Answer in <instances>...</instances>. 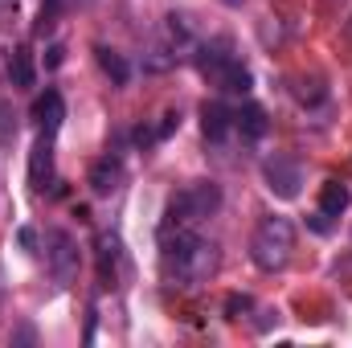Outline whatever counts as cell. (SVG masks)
<instances>
[{"instance_id":"21","label":"cell","mask_w":352,"mask_h":348,"mask_svg":"<svg viewBox=\"0 0 352 348\" xmlns=\"http://www.w3.org/2000/svg\"><path fill=\"white\" fill-rule=\"evenodd\" d=\"M62 58H66V50H62V45H50V58H45V66H50V70H58V66H62Z\"/></svg>"},{"instance_id":"2","label":"cell","mask_w":352,"mask_h":348,"mask_svg":"<svg viewBox=\"0 0 352 348\" xmlns=\"http://www.w3.org/2000/svg\"><path fill=\"white\" fill-rule=\"evenodd\" d=\"M217 209H221V184H213V180H192V184H184L180 193L168 197V205H164L160 238H164V234H176V230L201 226V221L213 217Z\"/></svg>"},{"instance_id":"8","label":"cell","mask_w":352,"mask_h":348,"mask_svg":"<svg viewBox=\"0 0 352 348\" xmlns=\"http://www.w3.org/2000/svg\"><path fill=\"white\" fill-rule=\"evenodd\" d=\"M201 131H205V144H213V148H221L230 135H234V111L226 107V102H205L201 107Z\"/></svg>"},{"instance_id":"16","label":"cell","mask_w":352,"mask_h":348,"mask_svg":"<svg viewBox=\"0 0 352 348\" xmlns=\"http://www.w3.org/2000/svg\"><path fill=\"white\" fill-rule=\"evenodd\" d=\"M176 127H180V111H168V115L160 119V127H156V131H144V127H140V144H144V148H148V144H160V140H168V135H173Z\"/></svg>"},{"instance_id":"12","label":"cell","mask_w":352,"mask_h":348,"mask_svg":"<svg viewBox=\"0 0 352 348\" xmlns=\"http://www.w3.org/2000/svg\"><path fill=\"white\" fill-rule=\"evenodd\" d=\"M349 205H352V188L344 184V180H328L324 188H320V213L324 217H344L349 213Z\"/></svg>"},{"instance_id":"6","label":"cell","mask_w":352,"mask_h":348,"mask_svg":"<svg viewBox=\"0 0 352 348\" xmlns=\"http://www.w3.org/2000/svg\"><path fill=\"white\" fill-rule=\"evenodd\" d=\"M263 180H266V188H270L274 197L295 201L299 188H303V164H299L295 156H287V152H274V156L263 160Z\"/></svg>"},{"instance_id":"9","label":"cell","mask_w":352,"mask_h":348,"mask_svg":"<svg viewBox=\"0 0 352 348\" xmlns=\"http://www.w3.org/2000/svg\"><path fill=\"white\" fill-rule=\"evenodd\" d=\"M123 180H127V168H123L119 156H102V160H94V168H90V176H87V184H90L94 197H111V193H119Z\"/></svg>"},{"instance_id":"10","label":"cell","mask_w":352,"mask_h":348,"mask_svg":"<svg viewBox=\"0 0 352 348\" xmlns=\"http://www.w3.org/2000/svg\"><path fill=\"white\" fill-rule=\"evenodd\" d=\"M33 119H37V131L58 135V127H62V119H66V102H62V94H58V90L37 94V102H33Z\"/></svg>"},{"instance_id":"13","label":"cell","mask_w":352,"mask_h":348,"mask_svg":"<svg viewBox=\"0 0 352 348\" xmlns=\"http://www.w3.org/2000/svg\"><path fill=\"white\" fill-rule=\"evenodd\" d=\"M94 58H98L102 74H107L115 87H127V78H131V66H127V58H123L119 50H111V45H94Z\"/></svg>"},{"instance_id":"1","label":"cell","mask_w":352,"mask_h":348,"mask_svg":"<svg viewBox=\"0 0 352 348\" xmlns=\"http://www.w3.org/2000/svg\"><path fill=\"white\" fill-rule=\"evenodd\" d=\"M221 266V250L217 242L192 234V230H176L160 238V274L176 291H197L205 287Z\"/></svg>"},{"instance_id":"11","label":"cell","mask_w":352,"mask_h":348,"mask_svg":"<svg viewBox=\"0 0 352 348\" xmlns=\"http://www.w3.org/2000/svg\"><path fill=\"white\" fill-rule=\"evenodd\" d=\"M266 127H270V123H266L263 107L246 102V107H238V111H234V135H242V140H250V144H254V140H263V135H266Z\"/></svg>"},{"instance_id":"15","label":"cell","mask_w":352,"mask_h":348,"mask_svg":"<svg viewBox=\"0 0 352 348\" xmlns=\"http://www.w3.org/2000/svg\"><path fill=\"white\" fill-rule=\"evenodd\" d=\"M119 259H123L119 238H115V234H102V238H98V274H102V279H115Z\"/></svg>"},{"instance_id":"7","label":"cell","mask_w":352,"mask_h":348,"mask_svg":"<svg viewBox=\"0 0 352 348\" xmlns=\"http://www.w3.org/2000/svg\"><path fill=\"white\" fill-rule=\"evenodd\" d=\"M29 184H33V193L54 188V135H45V131H37V144L29 152Z\"/></svg>"},{"instance_id":"24","label":"cell","mask_w":352,"mask_h":348,"mask_svg":"<svg viewBox=\"0 0 352 348\" xmlns=\"http://www.w3.org/2000/svg\"><path fill=\"white\" fill-rule=\"evenodd\" d=\"M226 4H234V8H238V4H242V0H226Z\"/></svg>"},{"instance_id":"17","label":"cell","mask_w":352,"mask_h":348,"mask_svg":"<svg viewBox=\"0 0 352 348\" xmlns=\"http://www.w3.org/2000/svg\"><path fill=\"white\" fill-rule=\"evenodd\" d=\"M16 107L8 102V98H0V148H8L12 140H16Z\"/></svg>"},{"instance_id":"23","label":"cell","mask_w":352,"mask_h":348,"mask_svg":"<svg viewBox=\"0 0 352 348\" xmlns=\"http://www.w3.org/2000/svg\"><path fill=\"white\" fill-rule=\"evenodd\" d=\"M12 12H16V0H0V25H4Z\"/></svg>"},{"instance_id":"3","label":"cell","mask_w":352,"mask_h":348,"mask_svg":"<svg viewBox=\"0 0 352 348\" xmlns=\"http://www.w3.org/2000/svg\"><path fill=\"white\" fill-rule=\"evenodd\" d=\"M197 70L209 87H217L221 94H246L254 87L250 70L242 66V58L230 50V41H209L197 50Z\"/></svg>"},{"instance_id":"18","label":"cell","mask_w":352,"mask_h":348,"mask_svg":"<svg viewBox=\"0 0 352 348\" xmlns=\"http://www.w3.org/2000/svg\"><path fill=\"white\" fill-rule=\"evenodd\" d=\"M58 17H62V0H45V4H41V12H37V25H33V33H37V37H45V33L58 25Z\"/></svg>"},{"instance_id":"19","label":"cell","mask_w":352,"mask_h":348,"mask_svg":"<svg viewBox=\"0 0 352 348\" xmlns=\"http://www.w3.org/2000/svg\"><path fill=\"white\" fill-rule=\"evenodd\" d=\"M307 226H311V230H316V234H332V217H324V213H320V209H316V213H311V217H307Z\"/></svg>"},{"instance_id":"4","label":"cell","mask_w":352,"mask_h":348,"mask_svg":"<svg viewBox=\"0 0 352 348\" xmlns=\"http://www.w3.org/2000/svg\"><path fill=\"white\" fill-rule=\"evenodd\" d=\"M291 250H295V226L287 217H263L254 238H250V259L258 270L274 274L291 262Z\"/></svg>"},{"instance_id":"20","label":"cell","mask_w":352,"mask_h":348,"mask_svg":"<svg viewBox=\"0 0 352 348\" xmlns=\"http://www.w3.org/2000/svg\"><path fill=\"white\" fill-rule=\"evenodd\" d=\"M250 307H254V303H250L246 295H230V303H226V312H230L234 320H238V312H250Z\"/></svg>"},{"instance_id":"22","label":"cell","mask_w":352,"mask_h":348,"mask_svg":"<svg viewBox=\"0 0 352 348\" xmlns=\"http://www.w3.org/2000/svg\"><path fill=\"white\" fill-rule=\"evenodd\" d=\"M16 238H21V246H25V250H29V254H37V250H33V246H37V238H33V230H21V234H16Z\"/></svg>"},{"instance_id":"14","label":"cell","mask_w":352,"mask_h":348,"mask_svg":"<svg viewBox=\"0 0 352 348\" xmlns=\"http://www.w3.org/2000/svg\"><path fill=\"white\" fill-rule=\"evenodd\" d=\"M8 78H12V87H33L37 83V70H33V54L25 50V45H16L12 54H8Z\"/></svg>"},{"instance_id":"5","label":"cell","mask_w":352,"mask_h":348,"mask_svg":"<svg viewBox=\"0 0 352 348\" xmlns=\"http://www.w3.org/2000/svg\"><path fill=\"white\" fill-rule=\"evenodd\" d=\"M45 266H50L58 287H70L78 279V242L66 230H50L45 234Z\"/></svg>"}]
</instances>
